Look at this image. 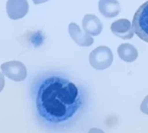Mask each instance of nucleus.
I'll return each instance as SVG.
<instances>
[{"instance_id":"nucleus-1","label":"nucleus","mask_w":148,"mask_h":133,"mask_svg":"<svg viewBox=\"0 0 148 133\" xmlns=\"http://www.w3.org/2000/svg\"><path fill=\"white\" fill-rule=\"evenodd\" d=\"M81 103L76 85L61 77L46 78L37 91V112L44 120L50 123L68 120L77 112Z\"/></svg>"},{"instance_id":"nucleus-2","label":"nucleus","mask_w":148,"mask_h":133,"mask_svg":"<svg viewBox=\"0 0 148 133\" xmlns=\"http://www.w3.org/2000/svg\"><path fill=\"white\" fill-rule=\"evenodd\" d=\"M114 61V55L111 49L105 45L95 48L89 54V63L93 68L102 71L109 68Z\"/></svg>"},{"instance_id":"nucleus-3","label":"nucleus","mask_w":148,"mask_h":133,"mask_svg":"<svg viewBox=\"0 0 148 133\" xmlns=\"http://www.w3.org/2000/svg\"><path fill=\"white\" fill-rule=\"evenodd\" d=\"M132 24L134 34L148 43V1L143 3L136 10Z\"/></svg>"},{"instance_id":"nucleus-4","label":"nucleus","mask_w":148,"mask_h":133,"mask_svg":"<svg viewBox=\"0 0 148 133\" xmlns=\"http://www.w3.org/2000/svg\"><path fill=\"white\" fill-rule=\"evenodd\" d=\"M2 72L8 78L20 82L23 81L27 77V69L25 65L19 61H10L1 65Z\"/></svg>"},{"instance_id":"nucleus-5","label":"nucleus","mask_w":148,"mask_h":133,"mask_svg":"<svg viewBox=\"0 0 148 133\" xmlns=\"http://www.w3.org/2000/svg\"><path fill=\"white\" fill-rule=\"evenodd\" d=\"M29 10L27 0H8L6 3V11L10 18L13 20L23 17Z\"/></svg>"},{"instance_id":"nucleus-6","label":"nucleus","mask_w":148,"mask_h":133,"mask_svg":"<svg viewBox=\"0 0 148 133\" xmlns=\"http://www.w3.org/2000/svg\"><path fill=\"white\" fill-rule=\"evenodd\" d=\"M110 28L115 36L122 39H131L134 35L133 24L127 18H121L114 21L112 23Z\"/></svg>"},{"instance_id":"nucleus-7","label":"nucleus","mask_w":148,"mask_h":133,"mask_svg":"<svg viewBox=\"0 0 148 133\" xmlns=\"http://www.w3.org/2000/svg\"><path fill=\"white\" fill-rule=\"evenodd\" d=\"M69 32L71 38L79 45L83 47L91 46L94 44V38L92 36L82 30L80 26L75 23H71L69 25Z\"/></svg>"},{"instance_id":"nucleus-8","label":"nucleus","mask_w":148,"mask_h":133,"mask_svg":"<svg viewBox=\"0 0 148 133\" xmlns=\"http://www.w3.org/2000/svg\"><path fill=\"white\" fill-rule=\"evenodd\" d=\"M82 28L90 36H98L101 33L103 24L100 18L94 14H86L82 19Z\"/></svg>"},{"instance_id":"nucleus-9","label":"nucleus","mask_w":148,"mask_h":133,"mask_svg":"<svg viewBox=\"0 0 148 133\" xmlns=\"http://www.w3.org/2000/svg\"><path fill=\"white\" fill-rule=\"evenodd\" d=\"M98 9L103 17L113 18L120 14L121 7L118 0H100Z\"/></svg>"},{"instance_id":"nucleus-10","label":"nucleus","mask_w":148,"mask_h":133,"mask_svg":"<svg viewBox=\"0 0 148 133\" xmlns=\"http://www.w3.org/2000/svg\"><path fill=\"white\" fill-rule=\"evenodd\" d=\"M117 53L119 57L127 63L134 62L139 56L138 50L136 49V47L127 43L120 44L117 49Z\"/></svg>"},{"instance_id":"nucleus-11","label":"nucleus","mask_w":148,"mask_h":133,"mask_svg":"<svg viewBox=\"0 0 148 133\" xmlns=\"http://www.w3.org/2000/svg\"><path fill=\"white\" fill-rule=\"evenodd\" d=\"M140 111L148 115V95L144 98V100L142 101L141 105H140Z\"/></svg>"},{"instance_id":"nucleus-12","label":"nucleus","mask_w":148,"mask_h":133,"mask_svg":"<svg viewBox=\"0 0 148 133\" xmlns=\"http://www.w3.org/2000/svg\"><path fill=\"white\" fill-rule=\"evenodd\" d=\"M4 86V78L3 73L0 72V91H2V90L3 89Z\"/></svg>"},{"instance_id":"nucleus-13","label":"nucleus","mask_w":148,"mask_h":133,"mask_svg":"<svg viewBox=\"0 0 148 133\" xmlns=\"http://www.w3.org/2000/svg\"><path fill=\"white\" fill-rule=\"evenodd\" d=\"M88 133H105L102 130H101V129H98V128H92Z\"/></svg>"},{"instance_id":"nucleus-14","label":"nucleus","mask_w":148,"mask_h":133,"mask_svg":"<svg viewBox=\"0 0 148 133\" xmlns=\"http://www.w3.org/2000/svg\"><path fill=\"white\" fill-rule=\"evenodd\" d=\"M49 0H33L34 3L35 4H39V3H45Z\"/></svg>"}]
</instances>
